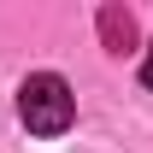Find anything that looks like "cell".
<instances>
[{
	"label": "cell",
	"mask_w": 153,
	"mask_h": 153,
	"mask_svg": "<svg viewBox=\"0 0 153 153\" xmlns=\"http://www.w3.org/2000/svg\"><path fill=\"white\" fill-rule=\"evenodd\" d=\"M100 41H106V53H130V47H135L130 6H100Z\"/></svg>",
	"instance_id": "obj_2"
},
{
	"label": "cell",
	"mask_w": 153,
	"mask_h": 153,
	"mask_svg": "<svg viewBox=\"0 0 153 153\" xmlns=\"http://www.w3.org/2000/svg\"><path fill=\"white\" fill-rule=\"evenodd\" d=\"M18 118H24L36 135H59V130H71V118H76L71 82H65V76H53V71H36V76L18 88Z\"/></svg>",
	"instance_id": "obj_1"
},
{
	"label": "cell",
	"mask_w": 153,
	"mask_h": 153,
	"mask_svg": "<svg viewBox=\"0 0 153 153\" xmlns=\"http://www.w3.org/2000/svg\"><path fill=\"white\" fill-rule=\"evenodd\" d=\"M141 82L153 88V47H147V59H141Z\"/></svg>",
	"instance_id": "obj_3"
}]
</instances>
